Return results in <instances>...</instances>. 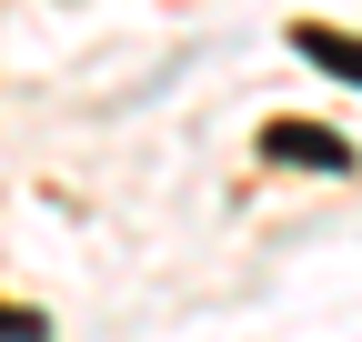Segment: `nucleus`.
Masks as SVG:
<instances>
[{
  "mask_svg": "<svg viewBox=\"0 0 362 342\" xmlns=\"http://www.w3.org/2000/svg\"><path fill=\"white\" fill-rule=\"evenodd\" d=\"M262 161H292V171H352V141L322 131V121H272V131H262Z\"/></svg>",
  "mask_w": 362,
  "mask_h": 342,
  "instance_id": "f257e3e1",
  "label": "nucleus"
},
{
  "mask_svg": "<svg viewBox=\"0 0 362 342\" xmlns=\"http://www.w3.org/2000/svg\"><path fill=\"white\" fill-rule=\"evenodd\" d=\"M292 51H302L312 71H332V81H362V40H342V30H322V20H302Z\"/></svg>",
  "mask_w": 362,
  "mask_h": 342,
  "instance_id": "f03ea898",
  "label": "nucleus"
}]
</instances>
